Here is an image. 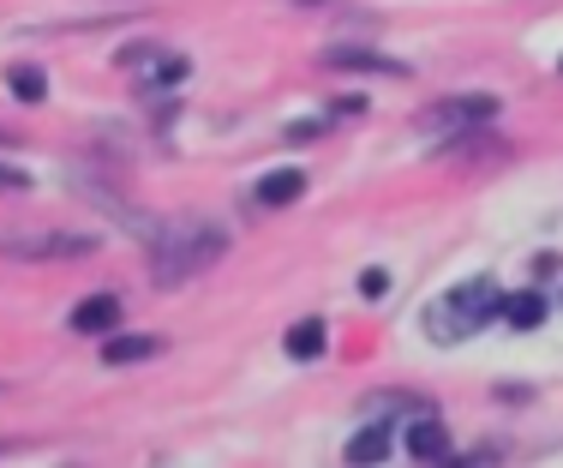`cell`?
Instances as JSON below:
<instances>
[{
    "label": "cell",
    "mask_w": 563,
    "mask_h": 468,
    "mask_svg": "<svg viewBox=\"0 0 563 468\" xmlns=\"http://www.w3.org/2000/svg\"><path fill=\"white\" fill-rule=\"evenodd\" d=\"M497 312H504L497 283H492V276H468V283L444 288L438 300H426V319H420V331H426V343L456 349V343H468L473 331H485Z\"/></svg>",
    "instance_id": "cell-1"
},
{
    "label": "cell",
    "mask_w": 563,
    "mask_h": 468,
    "mask_svg": "<svg viewBox=\"0 0 563 468\" xmlns=\"http://www.w3.org/2000/svg\"><path fill=\"white\" fill-rule=\"evenodd\" d=\"M228 235L216 222H174V229L157 235V252H150V276L162 288H181L192 276H204L216 259H222Z\"/></svg>",
    "instance_id": "cell-2"
},
{
    "label": "cell",
    "mask_w": 563,
    "mask_h": 468,
    "mask_svg": "<svg viewBox=\"0 0 563 468\" xmlns=\"http://www.w3.org/2000/svg\"><path fill=\"white\" fill-rule=\"evenodd\" d=\"M0 252H12V259H84V252H96V240L55 235V229H12L0 235Z\"/></svg>",
    "instance_id": "cell-3"
},
{
    "label": "cell",
    "mask_w": 563,
    "mask_h": 468,
    "mask_svg": "<svg viewBox=\"0 0 563 468\" xmlns=\"http://www.w3.org/2000/svg\"><path fill=\"white\" fill-rule=\"evenodd\" d=\"M497 115V96H450V103H438V115H432V133H450V126H485Z\"/></svg>",
    "instance_id": "cell-4"
},
{
    "label": "cell",
    "mask_w": 563,
    "mask_h": 468,
    "mask_svg": "<svg viewBox=\"0 0 563 468\" xmlns=\"http://www.w3.org/2000/svg\"><path fill=\"white\" fill-rule=\"evenodd\" d=\"M114 324H120V300L114 295H91L72 312V331H84V336H102V331H114Z\"/></svg>",
    "instance_id": "cell-5"
},
{
    "label": "cell",
    "mask_w": 563,
    "mask_h": 468,
    "mask_svg": "<svg viewBox=\"0 0 563 468\" xmlns=\"http://www.w3.org/2000/svg\"><path fill=\"white\" fill-rule=\"evenodd\" d=\"M407 457L414 463H444L450 457V433H444L438 421H414V433H407Z\"/></svg>",
    "instance_id": "cell-6"
},
{
    "label": "cell",
    "mask_w": 563,
    "mask_h": 468,
    "mask_svg": "<svg viewBox=\"0 0 563 468\" xmlns=\"http://www.w3.org/2000/svg\"><path fill=\"white\" fill-rule=\"evenodd\" d=\"M300 193H306V174L300 169H276V174H264V181H258V205H271V210L294 205Z\"/></svg>",
    "instance_id": "cell-7"
},
{
    "label": "cell",
    "mask_w": 563,
    "mask_h": 468,
    "mask_svg": "<svg viewBox=\"0 0 563 468\" xmlns=\"http://www.w3.org/2000/svg\"><path fill=\"white\" fill-rule=\"evenodd\" d=\"M150 354H162V336H114V343L102 349V361H108V366H133V361H150Z\"/></svg>",
    "instance_id": "cell-8"
},
{
    "label": "cell",
    "mask_w": 563,
    "mask_h": 468,
    "mask_svg": "<svg viewBox=\"0 0 563 468\" xmlns=\"http://www.w3.org/2000/svg\"><path fill=\"white\" fill-rule=\"evenodd\" d=\"M342 457H348V463H383V457H390V426H366V433H354V445L348 450H342Z\"/></svg>",
    "instance_id": "cell-9"
},
{
    "label": "cell",
    "mask_w": 563,
    "mask_h": 468,
    "mask_svg": "<svg viewBox=\"0 0 563 468\" xmlns=\"http://www.w3.org/2000/svg\"><path fill=\"white\" fill-rule=\"evenodd\" d=\"M288 354L294 361H312V354H324V319H300L288 331Z\"/></svg>",
    "instance_id": "cell-10"
},
{
    "label": "cell",
    "mask_w": 563,
    "mask_h": 468,
    "mask_svg": "<svg viewBox=\"0 0 563 468\" xmlns=\"http://www.w3.org/2000/svg\"><path fill=\"white\" fill-rule=\"evenodd\" d=\"M504 319L516 324V331H533V324L545 319V300L540 295H504Z\"/></svg>",
    "instance_id": "cell-11"
},
{
    "label": "cell",
    "mask_w": 563,
    "mask_h": 468,
    "mask_svg": "<svg viewBox=\"0 0 563 468\" xmlns=\"http://www.w3.org/2000/svg\"><path fill=\"white\" fill-rule=\"evenodd\" d=\"M7 84H12V96H19V103H43V96H48V79L36 67H12Z\"/></svg>",
    "instance_id": "cell-12"
},
{
    "label": "cell",
    "mask_w": 563,
    "mask_h": 468,
    "mask_svg": "<svg viewBox=\"0 0 563 468\" xmlns=\"http://www.w3.org/2000/svg\"><path fill=\"white\" fill-rule=\"evenodd\" d=\"M145 84H174V79H186V60L181 55H150V67L138 72Z\"/></svg>",
    "instance_id": "cell-13"
},
{
    "label": "cell",
    "mask_w": 563,
    "mask_h": 468,
    "mask_svg": "<svg viewBox=\"0 0 563 468\" xmlns=\"http://www.w3.org/2000/svg\"><path fill=\"white\" fill-rule=\"evenodd\" d=\"M330 67H360V72H402V60H383V55H354V48H336L330 55Z\"/></svg>",
    "instance_id": "cell-14"
},
{
    "label": "cell",
    "mask_w": 563,
    "mask_h": 468,
    "mask_svg": "<svg viewBox=\"0 0 563 468\" xmlns=\"http://www.w3.org/2000/svg\"><path fill=\"white\" fill-rule=\"evenodd\" d=\"M360 295L383 300V295H390V271H360Z\"/></svg>",
    "instance_id": "cell-15"
},
{
    "label": "cell",
    "mask_w": 563,
    "mask_h": 468,
    "mask_svg": "<svg viewBox=\"0 0 563 468\" xmlns=\"http://www.w3.org/2000/svg\"><path fill=\"white\" fill-rule=\"evenodd\" d=\"M24 186H31V181H24L19 169H7V162H0V193H24Z\"/></svg>",
    "instance_id": "cell-16"
}]
</instances>
